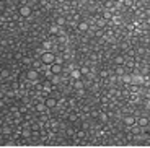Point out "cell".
<instances>
[{"label":"cell","mask_w":150,"mask_h":148,"mask_svg":"<svg viewBox=\"0 0 150 148\" xmlns=\"http://www.w3.org/2000/svg\"><path fill=\"white\" fill-rule=\"evenodd\" d=\"M135 124H137V117H135V116L127 114L124 117V125L126 127H132V125H135Z\"/></svg>","instance_id":"obj_1"},{"label":"cell","mask_w":150,"mask_h":148,"mask_svg":"<svg viewBox=\"0 0 150 148\" xmlns=\"http://www.w3.org/2000/svg\"><path fill=\"white\" fill-rule=\"evenodd\" d=\"M137 125L142 127V129H147V127L150 125V119L147 117V116H140V117L137 119Z\"/></svg>","instance_id":"obj_2"},{"label":"cell","mask_w":150,"mask_h":148,"mask_svg":"<svg viewBox=\"0 0 150 148\" xmlns=\"http://www.w3.org/2000/svg\"><path fill=\"white\" fill-rule=\"evenodd\" d=\"M41 60L44 63H52L54 62V54H51V52H46V54H42Z\"/></svg>","instance_id":"obj_3"},{"label":"cell","mask_w":150,"mask_h":148,"mask_svg":"<svg viewBox=\"0 0 150 148\" xmlns=\"http://www.w3.org/2000/svg\"><path fill=\"white\" fill-rule=\"evenodd\" d=\"M51 72H52V73H60V72H62V65H60V63H51Z\"/></svg>","instance_id":"obj_4"},{"label":"cell","mask_w":150,"mask_h":148,"mask_svg":"<svg viewBox=\"0 0 150 148\" xmlns=\"http://www.w3.org/2000/svg\"><path fill=\"white\" fill-rule=\"evenodd\" d=\"M129 91H131V93H134V94H137V93H140V91H142V86H140V85H137V83H132V85L129 86Z\"/></svg>","instance_id":"obj_5"},{"label":"cell","mask_w":150,"mask_h":148,"mask_svg":"<svg viewBox=\"0 0 150 148\" xmlns=\"http://www.w3.org/2000/svg\"><path fill=\"white\" fill-rule=\"evenodd\" d=\"M112 11H109V10H105L103 11V20H105V21H109V20H112Z\"/></svg>","instance_id":"obj_6"},{"label":"cell","mask_w":150,"mask_h":148,"mask_svg":"<svg viewBox=\"0 0 150 148\" xmlns=\"http://www.w3.org/2000/svg\"><path fill=\"white\" fill-rule=\"evenodd\" d=\"M114 63H116V65H124V63H126L124 56H116L114 57Z\"/></svg>","instance_id":"obj_7"},{"label":"cell","mask_w":150,"mask_h":148,"mask_svg":"<svg viewBox=\"0 0 150 148\" xmlns=\"http://www.w3.org/2000/svg\"><path fill=\"white\" fill-rule=\"evenodd\" d=\"M20 13H21L23 16H28L31 13V8L30 7H21V8H20Z\"/></svg>","instance_id":"obj_8"},{"label":"cell","mask_w":150,"mask_h":148,"mask_svg":"<svg viewBox=\"0 0 150 148\" xmlns=\"http://www.w3.org/2000/svg\"><path fill=\"white\" fill-rule=\"evenodd\" d=\"M44 104L47 107H54V106H56V99H54V98H47V99L44 101Z\"/></svg>","instance_id":"obj_9"},{"label":"cell","mask_w":150,"mask_h":148,"mask_svg":"<svg viewBox=\"0 0 150 148\" xmlns=\"http://www.w3.org/2000/svg\"><path fill=\"white\" fill-rule=\"evenodd\" d=\"M79 30H80V31H83V33H85V31H88V23L82 21V23L79 25Z\"/></svg>","instance_id":"obj_10"},{"label":"cell","mask_w":150,"mask_h":148,"mask_svg":"<svg viewBox=\"0 0 150 148\" xmlns=\"http://www.w3.org/2000/svg\"><path fill=\"white\" fill-rule=\"evenodd\" d=\"M116 73H117V75H124V65H117Z\"/></svg>","instance_id":"obj_11"},{"label":"cell","mask_w":150,"mask_h":148,"mask_svg":"<svg viewBox=\"0 0 150 148\" xmlns=\"http://www.w3.org/2000/svg\"><path fill=\"white\" fill-rule=\"evenodd\" d=\"M28 77H30V80H36L38 73H36V72H28Z\"/></svg>","instance_id":"obj_12"},{"label":"cell","mask_w":150,"mask_h":148,"mask_svg":"<svg viewBox=\"0 0 150 148\" xmlns=\"http://www.w3.org/2000/svg\"><path fill=\"white\" fill-rule=\"evenodd\" d=\"M98 28H105V20H100L98 21Z\"/></svg>","instance_id":"obj_13"},{"label":"cell","mask_w":150,"mask_h":148,"mask_svg":"<svg viewBox=\"0 0 150 148\" xmlns=\"http://www.w3.org/2000/svg\"><path fill=\"white\" fill-rule=\"evenodd\" d=\"M51 33H57V26H52V28H51Z\"/></svg>","instance_id":"obj_14"},{"label":"cell","mask_w":150,"mask_h":148,"mask_svg":"<svg viewBox=\"0 0 150 148\" xmlns=\"http://www.w3.org/2000/svg\"><path fill=\"white\" fill-rule=\"evenodd\" d=\"M72 77H77V78H79V77H80V72H74V73H72Z\"/></svg>","instance_id":"obj_15"},{"label":"cell","mask_w":150,"mask_h":148,"mask_svg":"<svg viewBox=\"0 0 150 148\" xmlns=\"http://www.w3.org/2000/svg\"><path fill=\"white\" fill-rule=\"evenodd\" d=\"M145 23H147V25H149V26H150V16H147V20H145Z\"/></svg>","instance_id":"obj_16"}]
</instances>
